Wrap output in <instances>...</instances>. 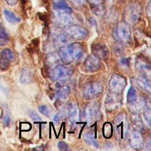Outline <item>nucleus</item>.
I'll return each mask as SVG.
<instances>
[{
	"label": "nucleus",
	"instance_id": "nucleus-1",
	"mask_svg": "<svg viewBox=\"0 0 151 151\" xmlns=\"http://www.w3.org/2000/svg\"><path fill=\"white\" fill-rule=\"evenodd\" d=\"M83 46L79 42L68 44L60 47L58 55L61 61L65 64H69L78 58L83 54Z\"/></svg>",
	"mask_w": 151,
	"mask_h": 151
},
{
	"label": "nucleus",
	"instance_id": "nucleus-2",
	"mask_svg": "<svg viewBox=\"0 0 151 151\" xmlns=\"http://www.w3.org/2000/svg\"><path fill=\"white\" fill-rule=\"evenodd\" d=\"M143 9L140 2L134 1L129 2L125 7L123 14L124 22L129 26L137 24L141 19Z\"/></svg>",
	"mask_w": 151,
	"mask_h": 151
},
{
	"label": "nucleus",
	"instance_id": "nucleus-3",
	"mask_svg": "<svg viewBox=\"0 0 151 151\" xmlns=\"http://www.w3.org/2000/svg\"><path fill=\"white\" fill-rule=\"evenodd\" d=\"M114 39L123 44H129L132 41V34L130 26L124 21L119 22L113 33Z\"/></svg>",
	"mask_w": 151,
	"mask_h": 151
},
{
	"label": "nucleus",
	"instance_id": "nucleus-4",
	"mask_svg": "<svg viewBox=\"0 0 151 151\" xmlns=\"http://www.w3.org/2000/svg\"><path fill=\"white\" fill-rule=\"evenodd\" d=\"M74 70L72 67L59 65L54 67L50 71V78L54 81L62 82L68 80L73 74Z\"/></svg>",
	"mask_w": 151,
	"mask_h": 151
},
{
	"label": "nucleus",
	"instance_id": "nucleus-5",
	"mask_svg": "<svg viewBox=\"0 0 151 151\" xmlns=\"http://www.w3.org/2000/svg\"><path fill=\"white\" fill-rule=\"evenodd\" d=\"M64 31L70 38L75 40H83L88 35L87 30L84 27L75 24H70L64 27Z\"/></svg>",
	"mask_w": 151,
	"mask_h": 151
},
{
	"label": "nucleus",
	"instance_id": "nucleus-6",
	"mask_svg": "<svg viewBox=\"0 0 151 151\" xmlns=\"http://www.w3.org/2000/svg\"><path fill=\"white\" fill-rule=\"evenodd\" d=\"M103 91L102 85L97 81H91L86 84L83 87V96L86 99H92L99 95Z\"/></svg>",
	"mask_w": 151,
	"mask_h": 151
},
{
	"label": "nucleus",
	"instance_id": "nucleus-7",
	"mask_svg": "<svg viewBox=\"0 0 151 151\" xmlns=\"http://www.w3.org/2000/svg\"><path fill=\"white\" fill-rule=\"evenodd\" d=\"M126 81L124 77L120 75H113L109 81V88L111 92L120 93L124 89Z\"/></svg>",
	"mask_w": 151,
	"mask_h": 151
},
{
	"label": "nucleus",
	"instance_id": "nucleus-8",
	"mask_svg": "<svg viewBox=\"0 0 151 151\" xmlns=\"http://www.w3.org/2000/svg\"><path fill=\"white\" fill-rule=\"evenodd\" d=\"M91 12L97 17L102 18L106 13L105 0H86Z\"/></svg>",
	"mask_w": 151,
	"mask_h": 151
},
{
	"label": "nucleus",
	"instance_id": "nucleus-9",
	"mask_svg": "<svg viewBox=\"0 0 151 151\" xmlns=\"http://www.w3.org/2000/svg\"><path fill=\"white\" fill-rule=\"evenodd\" d=\"M101 66L100 59L94 55L88 57L84 61L82 69L87 73H93L99 70Z\"/></svg>",
	"mask_w": 151,
	"mask_h": 151
},
{
	"label": "nucleus",
	"instance_id": "nucleus-10",
	"mask_svg": "<svg viewBox=\"0 0 151 151\" xmlns=\"http://www.w3.org/2000/svg\"><path fill=\"white\" fill-rule=\"evenodd\" d=\"M91 51L94 56L99 59L105 60L109 56V49L103 43L97 42L91 45Z\"/></svg>",
	"mask_w": 151,
	"mask_h": 151
},
{
	"label": "nucleus",
	"instance_id": "nucleus-11",
	"mask_svg": "<svg viewBox=\"0 0 151 151\" xmlns=\"http://www.w3.org/2000/svg\"><path fill=\"white\" fill-rule=\"evenodd\" d=\"M71 14V13L67 12L55 11L54 18L57 24L65 27L72 24L73 22V18Z\"/></svg>",
	"mask_w": 151,
	"mask_h": 151
},
{
	"label": "nucleus",
	"instance_id": "nucleus-12",
	"mask_svg": "<svg viewBox=\"0 0 151 151\" xmlns=\"http://www.w3.org/2000/svg\"><path fill=\"white\" fill-rule=\"evenodd\" d=\"M100 112L96 104H88L85 109V116L88 122L97 120L100 117Z\"/></svg>",
	"mask_w": 151,
	"mask_h": 151
},
{
	"label": "nucleus",
	"instance_id": "nucleus-13",
	"mask_svg": "<svg viewBox=\"0 0 151 151\" xmlns=\"http://www.w3.org/2000/svg\"><path fill=\"white\" fill-rule=\"evenodd\" d=\"M119 93H116L111 92L110 94H108L106 101L105 104L106 108L108 110H114L116 109L121 103V99L119 97Z\"/></svg>",
	"mask_w": 151,
	"mask_h": 151
},
{
	"label": "nucleus",
	"instance_id": "nucleus-14",
	"mask_svg": "<svg viewBox=\"0 0 151 151\" xmlns=\"http://www.w3.org/2000/svg\"><path fill=\"white\" fill-rule=\"evenodd\" d=\"M136 67L143 76H149L150 73V65L143 58L139 57L136 60Z\"/></svg>",
	"mask_w": 151,
	"mask_h": 151
},
{
	"label": "nucleus",
	"instance_id": "nucleus-15",
	"mask_svg": "<svg viewBox=\"0 0 151 151\" xmlns=\"http://www.w3.org/2000/svg\"><path fill=\"white\" fill-rule=\"evenodd\" d=\"M130 143L133 148H140L143 145V139L140 133L136 130L132 132L130 136Z\"/></svg>",
	"mask_w": 151,
	"mask_h": 151
},
{
	"label": "nucleus",
	"instance_id": "nucleus-16",
	"mask_svg": "<svg viewBox=\"0 0 151 151\" xmlns=\"http://www.w3.org/2000/svg\"><path fill=\"white\" fill-rule=\"evenodd\" d=\"M70 93V88L67 85H60L57 87L55 96L56 98L60 100L63 101L67 99Z\"/></svg>",
	"mask_w": 151,
	"mask_h": 151
},
{
	"label": "nucleus",
	"instance_id": "nucleus-17",
	"mask_svg": "<svg viewBox=\"0 0 151 151\" xmlns=\"http://www.w3.org/2000/svg\"><path fill=\"white\" fill-rule=\"evenodd\" d=\"M126 116L124 113L119 115L117 117L115 121V124L116 125L117 132H119L120 133L121 138H123L124 136V126L126 124Z\"/></svg>",
	"mask_w": 151,
	"mask_h": 151
},
{
	"label": "nucleus",
	"instance_id": "nucleus-18",
	"mask_svg": "<svg viewBox=\"0 0 151 151\" xmlns=\"http://www.w3.org/2000/svg\"><path fill=\"white\" fill-rule=\"evenodd\" d=\"M60 61H61V60L58 54L56 52H51L47 55L45 63L48 67L52 68L59 64Z\"/></svg>",
	"mask_w": 151,
	"mask_h": 151
},
{
	"label": "nucleus",
	"instance_id": "nucleus-19",
	"mask_svg": "<svg viewBox=\"0 0 151 151\" xmlns=\"http://www.w3.org/2000/svg\"><path fill=\"white\" fill-rule=\"evenodd\" d=\"M53 8L57 11H64L67 12H72L71 8L66 2L65 0H61L57 2L53 3Z\"/></svg>",
	"mask_w": 151,
	"mask_h": 151
},
{
	"label": "nucleus",
	"instance_id": "nucleus-20",
	"mask_svg": "<svg viewBox=\"0 0 151 151\" xmlns=\"http://www.w3.org/2000/svg\"><path fill=\"white\" fill-rule=\"evenodd\" d=\"M137 81L141 88H142L144 90L147 91L149 93H150L151 84L150 80L147 77L142 75L138 77Z\"/></svg>",
	"mask_w": 151,
	"mask_h": 151
},
{
	"label": "nucleus",
	"instance_id": "nucleus-21",
	"mask_svg": "<svg viewBox=\"0 0 151 151\" xmlns=\"http://www.w3.org/2000/svg\"><path fill=\"white\" fill-rule=\"evenodd\" d=\"M32 81V73L28 68H23L21 73L20 82L22 84H29Z\"/></svg>",
	"mask_w": 151,
	"mask_h": 151
},
{
	"label": "nucleus",
	"instance_id": "nucleus-22",
	"mask_svg": "<svg viewBox=\"0 0 151 151\" xmlns=\"http://www.w3.org/2000/svg\"><path fill=\"white\" fill-rule=\"evenodd\" d=\"M70 37L65 34H61L58 35L54 40V43L58 47H62L68 44L70 41Z\"/></svg>",
	"mask_w": 151,
	"mask_h": 151
},
{
	"label": "nucleus",
	"instance_id": "nucleus-23",
	"mask_svg": "<svg viewBox=\"0 0 151 151\" xmlns=\"http://www.w3.org/2000/svg\"><path fill=\"white\" fill-rule=\"evenodd\" d=\"M4 14L6 19L11 23H12V24L18 23L20 22L21 20V19L19 17L17 16L14 12L8 9H5L4 11Z\"/></svg>",
	"mask_w": 151,
	"mask_h": 151
},
{
	"label": "nucleus",
	"instance_id": "nucleus-24",
	"mask_svg": "<svg viewBox=\"0 0 151 151\" xmlns=\"http://www.w3.org/2000/svg\"><path fill=\"white\" fill-rule=\"evenodd\" d=\"M84 139L86 143H87L89 145H92L94 147H99V145L97 142V141L95 139L94 134L91 132H88L84 134Z\"/></svg>",
	"mask_w": 151,
	"mask_h": 151
},
{
	"label": "nucleus",
	"instance_id": "nucleus-25",
	"mask_svg": "<svg viewBox=\"0 0 151 151\" xmlns=\"http://www.w3.org/2000/svg\"><path fill=\"white\" fill-rule=\"evenodd\" d=\"M137 94L136 90L131 87L129 88L127 94V101L129 104H133L137 101Z\"/></svg>",
	"mask_w": 151,
	"mask_h": 151
},
{
	"label": "nucleus",
	"instance_id": "nucleus-26",
	"mask_svg": "<svg viewBox=\"0 0 151 151\" xmlns=\"http://www.w3.org/2000/svg\"><path fill=\"white\" fill-rule=\"evenodd\" d=\"M68 114L71 122H76L78 117V109L77 106L70 104Z\"/></svg>",
	"mask_w": 151,
	"mask_h": 151
},
{
	"label": "nucleus",
	"instance_id": "nucleus-27",
	"mask_svg": "<svg viewBox=\"0 0 151 151\" xmlns=\"http://www.w3.org/2000/svg\"><path fill=\"white\" fill-rule=\"evenodd\" d=\"M9 41V35L8 32L2 25H0V46H4L7 44Z\"/></svg>",
	"mask_w": 151,
	"mask_h": 151
},
{
	"label": "nucleus",
	"instance_id": "nucleus-28",
	"mask_svg": "<svg viewBox=\"0 0 151 151\" xmlns=\"http://www.w3.org/2000/svg\"><path fill=\"white\" fill-rule=\"evenodd\" d=\"M1 58L12 61L15 59L14 53L9 48H4L1 52Z\"/></svg>",
	"mask_w": 151,
	"mask_h": 151
},
{
	"label": "nucleus",
	"instance_id": "nucleus-29",
	"mask_svg": "<svg viewBox=\"0 0 151 151\" xmlns=\"http://www.w3.org/2000/svg\"><path fill=\"white\" fill-rule=\"evenodd\" d=\"M70 105V104L67 105L65 107H63L58 113H57L55 115V116L54 117V120L55 122H59L62 119H63V117L68 113Z\"/></svg>",
	"mask_w": 151,
	"mask_h": 151
},
{
	"label": "nucleus",
	"instance_id": "nucleus-30",
	"mask_svg": "<svg viewBox=\"0 0 151 151\" xmlns=\"http://www.w3.org/2000/svg\"><path fill=\"white\" fill-rule=\"evenodd\" d=\"M113 126L109 122L106 123L103 126V135L106 138L110 137L113 133Z\"/></svg>",
	"mask_w": 151,
	"mask_h": 151
},
{
	"label": "nucleus",
	"instance_id": "nucleus-31",
	"mask_svg": "<svg viewBox=\"0 0 151 151\" xmlns=\"http://www.w3.org/2000/svg\"><path fill=\"white\" fill-rule=\"evenodd\" d=\"M68 1L71 3V4L77 9H80L83 8L84 6L85 3L86 2V0H68Z\"/></svg>",
	"mask_w": 151,
	"mask_h": 151
},
{
	"label": "nucleus",
	"instance_id": "nucleus-32",
	"mask_svg": "<svg viewBox=\"0 0 151 151\" xmlns=\"http://www.w3.org/2000/svg\"><path fill=\"white\" fill-rule=\"evenodd\" d=\"M38 110H39L40 112L41 113H42V114H44V116L48 117H50L51 111H50V109L48 108V107H47V106H45V105L40 106L38 107Z\"/></svg>",
	"mask_w": 151,
	"mask_h": 151
},
{
	"label": "nucleus",
	"instance_id": "nucleus-33",
	"mask_svg": "<svg viewBox=\"0 0 151 151\" xmlns=\"http://www.w3.org/2000/svg\"><path fill=\"white\" fill-rule=\"evenodd\" d=\"M119 63L121 67L123 68H127L130 67V58H122L120 60Z\"/></svg>",
	"mask_w": 151,
	"mask_h": 151
},
{
	"label": "nucleus",
	"instance_id": "nucleus-34",
	"mask_svg": "<svg viewBox=\"0 0 151 151\" xmlns=\"http://www.w3.org/2000/svg\"><path fill=\"white\" fill-rule=\"evenodd\" d=\"M9 62L8 60L4 58H0V68L2 70H6L9 66Z\"/></svg>",
	"mask_w": 151,
	"mask_h": 151
},
{
	"label": "nucleus",
	"instance_id": "nucleus-35",
	"mask_svg": "<svg viewBox=\"0 0 151 151\" xmlns=\"http://www.w3.org/2000/svg\"><path fill=\"white\" fill-rule=\"evenodd\" d=\"M29 116L34 121H36V122L41 121V117L34 110H30L29 111Z\"/></svg>",
	"mask_w": 151,
	"mask_h": 151
},
{
	"label": "nucleus",
	"instance_id": "nucleus-36",
	"mask_svg": "<svg viewBox=\"0 0 151 151\" xmlns=\"http://www.w3.org/2000/svg\"><path fill=\"white\" fill-rule=\"evenodd\" d=\"M120 44H118L114 47V52L116 55H120L123 53V48Z\"/></svg>",
	"mask_w": 151,
	"mask_h": 151
},
{
	"label": "nucleus",
	"instance_id": "nucleus-37",
	"mask_svg": "<svg viewBox=\"0 0 151 151\" xmlns=\"http://www.w3.org/2000/svg\"><path fill=\"white\" fill-rule=\"evenodd\" d=\"M57 146H58V148L60 150L67 151V150H70L68 145L64 142H59L58 143Z\"/></svg>",
	"mask_w": 151,
	"mask_h": 151
},
{
	"label": "nucleus",
	"instance_id": "nucleus-38",
	"mask_svg": "<svg viewBox=\"0 0 151 151\" xmlns=\"http://www.w3.org/2000/svg\"><path fill=\"white\" fill-rule=\"evenodd\" d=\"M10 121H11V119H10V116L6 114L5 116H4V118H3V123L5 126H8L9 123H10Z\"/></svg>",
	"mask_w": 151,
	"mask_h": 151
},
{
	"label": "nucleus",
	"instance_id": "nucleus-39",
	"mask_svg": "<svg viewBox=\"0 0 151 151\" xmlns=\"http://www.w3.org/2000/svg\"><path fill=\"white\" fill-rule=\"evenodd\" d=\"M134 123L137 126L139 127V128L142 129V122H141L140 119L139 117H137V119L136 118L134 120Z\"/></svg>",
	"mask_w": 151,
	"mask_h": 151
},
{
	"label": "nucleus",
	"instance_id": "nucleus-40",
	"mask_svg": "<svg viewBox=\"0 0 151 151\" xmlns=\"http://www.w3.org/2000/svg\"><path fill=\"white\" fill-rule=\"evenodd\" d=\"M5 1L8 5L11 6H14L17 4L18 0H5Z\"/></svg>",
	"mask_w": 151,
	"mask_h": 151
},
{
	"label": "nucleus",
	"instance_id": "nucleus-41",
	"mask_svg": "<svg viewBox=\"0 0 151 151\" xmlns=\"http://www.w3.org/2000/svg\"><path fill=\"white\" fill-rule=\"evenodd\" d=\"M52 1L53 3H54V2H58V1H61V0H52Z\"/></svg>",
	"mask_w": 151,
	"mask_h": 151
}]
</instances>
